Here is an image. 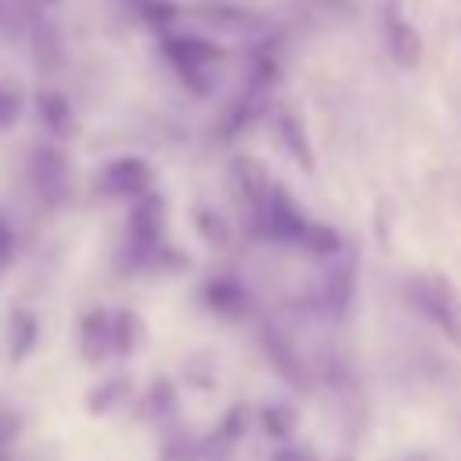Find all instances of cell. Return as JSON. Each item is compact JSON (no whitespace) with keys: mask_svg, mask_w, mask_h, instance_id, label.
I'll use <instances>...</instances> for the list:
<instances>
[{"mask_svg":"<svg viewBox=\"0 0 461 461\" xmlns=\"http://www.w3.org/2000/svg\"><path fill=\"white\" fill-rule=\"evenodd\" d=\"M11 252H14V230H11L7 220L0 216V267L11 259Z\"/></svg>","mask_w":461,"mask_h":461,"instance_id":"obj_21","label":"cell"},{"mask_svg":"<svg viewBox=\"0 0 461 461\" xmlns=\"http://www.w3.org/2000/svg\"><path fill=\"white\" fill-rule=\"evenodd\" d=\"M18 112H22V94L14 86H4L0 83V130L11 126L18 119Z\"/></svg>","mask_w":461,"mask_h":461,"instance_id":"obj_19","label":"cell"},{"mask_svg":"<svg viewBox=\"0 0 461 461\" xmlns=\"http://www.w3.org/2000/svg\"><path fill=\"white\" fill-rule=\"evenodd\" d=\"M274 133H277V140L285 144V151L299 162V166H313V151H310V144H306V133H303V122L292 115V112H277V119H274Z\"/></svg>","mask_w":461,"mask_h":461,"instance_id":"obj_11","label":"cell"},{"mask_svg":"<svg viewBox=\"0 0 461 461\" xmlns=\"http://www.w3.org/2000/svg\"><path fill=\"white\" fill-rule=\"evenodd\" d=\"M321 303H324V310L335 313V317H342V313L349 310V303H353V263H349V259L339 263V267H331V270L324 274Z\"/></svg>","mask_w":461,"mask_h":461,"instance_id":"obj_8","label":"cell"},{"mask_svg":"<svg viewBox=\"0 0 461 461\" xmlns=\"http://www.w3.org/2000/svg\"><path fill=\"white\" fill-rule=\"evenodd\" d=\"M162 198L158 194H140L133 212H130V223H126V252H130V263L133 267H144V263H155V256L162 252Z\"/></svg>","mask_w":461,"mask_h":461,"instance_id":"obj_3","label":"cell"},{"mask_svg":"<svg viewBox=\"0 0 461 461\" xmlns=\"http://www.w3.org/2000/svg\"><path fill=\"white\" fill-rule=\"evenodd\" d=\"M270 461H317V454H313L310 447H295V443H292V447H281Z\"/></svg>","mask_w":461,"mask_h":461,"instance_id":"obj_20","label":"cell"},{"mask_svg":"<svg viewBox=\"0 0 461 461\" xmlns=\"http://www.w3.org/2000/svg\"><path fill=\"white\" fill-rule=\"evenodd\" d=\"M140 342H144V324H140V317H137L133 310L115 313V317H112V353L126 357V353H133Z\"/></svg>","mask_w":461,"mask_h":461,"instance_id":"obj_12","label":"cell"},{"mask_svg":"<svg viewBox=\"0 0 461 461\" xmlns=\"http://www.w3.org/2000/svg\"><path fill=\"white\" fill-rule=\"evenodd\" d=\"M263 425H267V432H270L274 439H285V436L295 429V418H292V411H288V407L274 403V407H267V411H263Z\"/></svg>","mask_w":461,"mask_h":461,"instance_id":"obj_18","label":"cell"},{"mask_svg":"<svg viewBox=\"0 0 461 461\" xmlns=\"http://www.w3.org/2000/svg\"><path fill=\"white\" fill-rule=\"evenodd\" d=\"M234 184H238V191H241V198L249 202V209H252V216L263 209V202L270 198V191H274V176L252 158V155H241V158H234Z\"/></svg>","mask_w":461,"mask_h":461,"instance_id":"obj_6","label":"cell"},{"mask_svg":"<svg viewBox=\"0 0 461 461\" xmlns=\"http://www.w3.org/2000/svg\"><path fill=\"white\" fill-rule=\"evenodd\" d=\"M205 299H209V306H212L216 313H223V317H241V313L249 310V292H245L241 281H234V277H216V281H209V285H205Z\"/></svg>","mask_w":461,"mask_h":461,"instance_id":"obj_9","label":"cell"},{"mask_svg":"<svg viewBox=\"0 0 461 461\" xmlns=\"http://www.w3.org/2000/svg\"><path fill=\"white\" fill-rule=\"evenodd\" d=\"M97 187L112 198H140L151 187V166L137 155H122L112 158L101 173H97Z\"/></svg>","mask_w":461,"mask_h":461,"instance_id":"obj_4","label":"cell"},{"mask_svg":"<svg viewBox=\"0 0 461 461\" xmlns=\"http://www.w3.org/2000/svg\"><path fill=\"white\" fill-rule=\"evenodd\" d=\"M36 331H40V324H36V317L29 310H14L11 313V360H22V357L32 353Z\"/></svg>","mask_w":461,"mask_h":461,"instance_id":"obj_13","label":"cell"},{"mask_svg":"<svg viewBox=\"0 0 461 461\" xmlns=\"http://www.w3.org/2000/svg\"><path fill=\"white\" fill-rule=\"evenodd\" d=\"M79 353L90 364H97L104 353H112V313L90 310L83 317V324H79Z\"/></svg>","mask_w":461,"mask_h":461,"instance_id":"obj_7","label":"cell"},{"mask_svg":"<svg viewBox=\"0 0 461 461\" xmlns=\"http://www.w3.org/2000/svg\"><path fill=\"white\" fill-rule=\"evenodd\" d=\"M267 353H270V364H277V371H281L285 378H292V382H306V375H303V360L292 353L288 342H281L277 335H274V339L267 335Z\"/></svg>","mask_w":461,"mask_h":461,"instance_id":"obj_14","label":"cell"},{"mask_svg":"<svg viewBox=\"0 0 461 461\" xmlns=\"http://www.w3.org/2000/svg\"><path fill=\"white\" fill-rule=\"evenodd\" d=\"M126 393H130V382H126V378H112V382H104V385H97V389L90 393L86 407H90L94 414H104V411H112L119 400H126Z\"/></svg>","mask_w":461,"mask_h":461,"instance_id":"obj_15","label":"cell"},{"mask_svg":"<svg viewBox=\"0 0 461 461\" xmlns=\"http://www.w3.org/2000/svg\"><path fill=\"white\" fill-rule=\"evenodd\" d=\"M385 47L400 68H414L421 61V32L400 14V7H393L385 18Z\"/></svg>","mask_w":461,"mask_h":461,"instance_id":"obj_5","label":"cell"},{"mask_svg":"<svg viewBox=\"0 0 461 461\" xmlns=\"http://www.w3.org/2000/svg\"><path fill=\"white\" fill-rule=\"evenodd\" d=\"M393 461H432L425 450H403L400 457H393Z\"/></svg>","mask_w":461,"mask_h":461,"instance_id":"obj_22","label":"cell"},{"mask_svg":"<svg viewBox=\"0 0 461 461\" xmlns=\"http://www.w3.org/2000/svg\"><path fill=\"white\" fill-rule=\"evenodd\" d=\"M32 180H36V187L43 194H54L58 198L65 191V158H61V151L36 148V155H32Z\"/></svg>","mask_w":461,"mask_h":461,"instance_id":"obj_10","label":"cell"},{"mask_svg":"<svg viewBox=\"0 0 461 461\" xmlns=\"http://www.w3.org/2000/svg\"><path fill=\"white\" fill-rule=\"evenodd\" d=\"M335 461H353V457H349V454H342V457H335Z\"/></svg>","mask_w":461,"mask_h":461,"instance_id":"obj_23","label":"cell"},{"mask_svg":"<svg viewBox=\"0 0 461 461\" xmlns=\"http://www.w3.org/2000/svg\"><path fill=\"white\" fill-rule=\"evenodd\" d=\"M130 7H133L144 22H151V25H166V22L176 18V7H173L169 0H130Z\"/></svg>","mask_w":461,"mask_h":461,"instance_id":"obj_17","label":"cell"},{"mask_svg":"<svg viewBox=\"0 0 461 461\" xmlns=\"http://www.w3.org/2000/svg\"><path fill=\"white\" fill-rule=\"evenodd\" d=\"M40 115H43L58 133H68V126H72V112H68V104H65L61 94H43V97H40Z\"/></svg>","mask_w":461,"mask_h":461,"instance_id":"obj_16","label":"cell"},{"mask_svg":"<svg viewBox=\"0 0 461 461\" xmlns=\"http://www.w3.org/2000/svg\"><path fill=\"white\" fill-rule=\"evenodd\" d=\"M162 54L169 58V65L176 68L184 86H191L194 94L212 90V76H216V65L223 61V47H216L212 40H202V36H166Z\"/></svg>","mask_w":461,"mask_h":461,"instance_id":"obj_2","label":"cell"},{"mask_svg":"<svg viewBox=\"0 0 461 461\" xmlns=\"http://www.w3.org/2000/svg\"><path fill=\"white\" fill-rule=\"evenodd\" d=\"M411 306L461 353V292L443 270H418L407 277Z\"/></svg>","mask_w":461,"mask_h":461,"instance_id":"obj_1","label":"cell"}]
</instances>
